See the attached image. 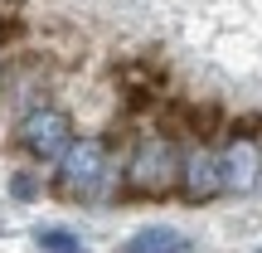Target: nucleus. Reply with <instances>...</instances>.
<instances>
[{
    "label": "nucleus",
    "instance_id": "7ed1b4c3",
    "mask_svg": "<svg viewBox=\"0 0 262 253\" xmlns=\"http://www.w3.org/2000/svg\"><path fill=\"white\" fill-rule=\"evenodd\" d=\"M19 141H25L39 161H54V156H63L68 141H73V122H68V112H58V107H34V112L19 122Z\"/></svg>",
    "mask_w": 262,
    "mask_h": 253
},
{
    "label": "nucleus",
    "instance_id": "9d476101",
    "mask_svg": "<svg viewBox=\"0 0 262 253\" xmlns=\"http://www.w3.org/2000/svg\"><path fill=\"white\" fill-rule=\"evenodd\" d=\"M257 253H262V248H257Z\"/></svg>",
    "mask_w": 262,
    "mask_h": 253
},
{
    "label": "nucleus",
    "instance_id": "1a4fd4ad",
    "mask_svg": "<svg viewBox=\"0 0 262 253\" xmlns=\"http://www.w3.org/2000/svg\"><path fill=\"white\" fill-rule=\"evenodd\" d=\"M10 195H15V200H34L39 195V190H34V176H15V180H10Z\"/></svg>",
    "mask_w": 262,
    "mask_h": 253
},
{
    "label": "nucleus",
    "instance_id": "6e6552de",
    "mask_svg": "<svg viewBox=\"0 0 262 253\" xmlns=\"http://www.w3.org/2000/svg\"><path fill=\"white\" fill-rule=\"evenodd\" d=\"M189 127H194V137H214L219 122H224V107H214V103H199V107H189Z\"/></svg>",
    "mask_w": 262,
    "mask_h": 253
},
{
    "label": "nucleus",
    "instance_id": "39448f33",
    "mask_svg": "<svg viewBox=\"0 0 262 253\" xmlns=\"http://www.w3.org/2000/svg\"><path fill=\"white\" fill-rule=\"evenodd\" d=\"M180 180H185V200H214L224 190V170H219V156L214 151H194V156L180 166Z\"/></svg>",
    "mask_w": 262,
    "mask_h": 253
},
{
    "label": "nucleus",
    "instance_id": "f03ea898",
    "mask_svg": "<svg viewBox=\"0 0 262 253\" xmlns=\"http://www.w3.org/2000/svg\"><path fill=\"white\" fill-rule=\"evenodd\" d=\"M131 185L141 195H170L180 185V151L170 141H146L131 156Z\"/></svg>",
    "mask_w": 262,
    "mask_h": 253
},
{
    "label": "nucleus",
    "instance_id": "423d86ee",
    "mask_svg": "<svg viewBox=\"0 0 262 253\" xmlns=\"http://www.w3.org/2000/svg\"><path fill=\"white\" fill-rule=\"evenodd\" d=\"M185 248H189V239L170 224H146L122 244V253H185Z\"/></svg>",
    "mask_w": 262,
    "mask_h": 253
},
{
    "label": "nucleus",
    "instance_id": "0eeeda50",
    "mask_svg": "<svg viewBox=\"0 0 262 253\" xmlns=\"http://www.w3.org/2000/svg\"><path fill=\"white\" fill-rule=\"evenodd\" d=\"M34 244L44 248V253H83V239L68 234V229H39Z\"/></svg>",
    "mask_w": 262,
    "mask_h": 253
},
{
    "label": "nucleus",
    "instance_id": "20e7f679",
    "mask_svg": "<svg viewBox=\"0 0 262 253\" xmlns=\"http://www.w3.org/2000/svg\"><path fill=\"white\" fill-rule=\"evenodd\" d=\"M219 170H224V190L233 195H253L257 190V176H262V146L253 137H233L219 156Z\"/></svg>",
    "mask_w": 262,
    "mask_h": 253
},
{
    "label": "nucleus",
    "instance_id": "f257e3e1",
    "mask_svg": "<svg viewBox=\"0 0 262 253\" xmlns=\"http://www.w3.org/2000/svg\"><path fill=\"white\" fill-rule=\"evenodd\" d=\"M107 180V146L93 137H78L68 141V151L58 156V190L68 195H97V185Z\"/></svg>",
    "mask_w": 262,
    "mask_h": 253
}]
</instances>
